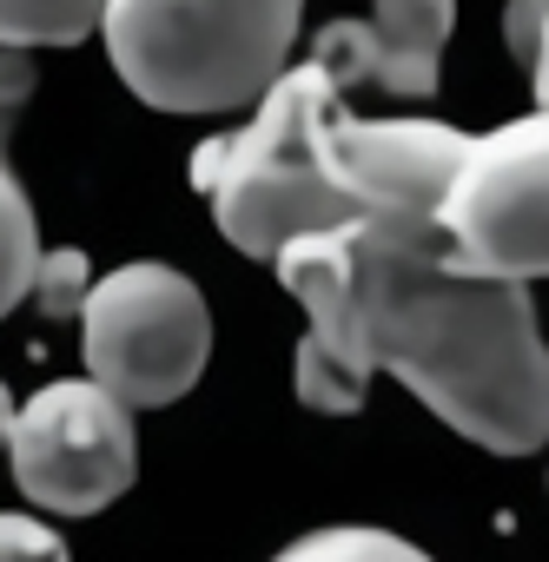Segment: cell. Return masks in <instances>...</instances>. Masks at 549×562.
<instances>
[{
  "instance_id": "cell-1",
  "label": "cell",
  "mask_w": 549,
  "mask_h": 562,
  "mask_svg": "<svg viewBox=\"0 0 549 562\" xmlns=\"http://www.w3.org/2000/svg\"><path fill=\"white\" fill-rule=\"evenodd\" d=\"M338 245L371 378L391 371L496 457L549 443V345L529 285L457 271L437 212H365L338 225Z\"/></svg>"
},
{
  "instance_id": "cell-2",
  "label": "cell",
  "mask_w": 549,
  "mask_h": 562,
  "mask_svg": "<svg viewBox=\"0 0 549 562\" xmlns=\"http://www.w3.org/2000/svg\"><path fill=\"white\" fill-rule=\"evenodd\" d=\"M338 100L345 93L325 80V67H285V80L251 106L238 133H219L192 153V186L245 258L271 265L292 238L365 218L325 159V120Z\"/></svg>"
},
{
  "instance_id": "cell-3",
  "label": "cell",
  "mask_w": 549,
  "mask_h": 562,
  "mask_svg": "<svg viewBox=\"0 0 549 562\" xmlns=\"http://www.w3.org/2000/svg\"><path fill=\"white\" fill-rule=\"evenodd\" d=\"M305 0H107L113 74L159 113L258 106L285 80Z\"/></svg>"
},
{
  "instance_id": "cell-4",
  "label": "cell",
  "mask_w": 549,
  "mask_h": 562,
  "mask_svg": "<svg viewBox=\"0 0 549 562\" xmlns=\"http://www.w3.org/2000/svg\"><path fill=\"white\" fill-rule=\"evenodd\" d=\"M437 225L450 265L470 278H549V106H529L490 133H463Z\"/></svg>"
},
{
  "instance_id": "cell-5",
  "label": "cell",
  "mask_w": 549,
  "mask_h": 562,
  "mask_svg": "<svg viewBox=\"0 0 549 562\" xmlns=\"http://www.w3.org/2000/svg\"><path fill=\"white\" fill-rule=\"evenodd\" d=\"M87 331V371L100 391H113L126 411H166L179 404L212 351V318L205 299L186 271L139 258L107 278H93V292L80 305Z\"/></svg>"
},
{
  "instance_id": "cell-6",
  "label": "cell",
  "mask_w": 549,
  "mask_h": 562,
  "mask_svg": "<svg viewBox=\"0 0 549 562\" xmlns=\"http://www.w3.org/2000/svg\"><path fill=\"white\" fill-rule=\"evenodd\" d=\"M8 463L14 483L34 509L54 516H93L113 496L133 490L139 476V437H133V411L100 391L93 378H60L41 384L8 430Z\"/></svg>"
},
{
  "instance_id": "cell-7",
  "label": "cell",
  "mask_w": 549,
  "mask_h": 562,
  "mask_svg": "<svg viewBox=\"0 0 549 562\" xmlns=\"http://www.w3.org/2000/svg\"><path fill=\"white\" fill-rule=\"evenodd\" d=\"M463 133L444 120H358L345 100L325 120V159L358 212H437Z\"/></svg>"
},
{
  "instance_id": "cell-8",
  "label": "cell",
  "mask_w": 549,
  "mask_h": 562,
  "mask_svg": "<svg viewBox=\"0 0 549 562\" xmlns=\"http://www.w3.org/2000/svg\"><path fill=\"white\" fill-rule=\"evenodd\" d=\"M279 285L305 305V345H299V397L325 417H351L365 411V391H371V364L358 351V331H351V292H345V245L338 232H312V238H292L279 258Z\"/></svg>"
},
{
  "instance_id": "cell-9",
  "label": "cell",
  "mask_w": 549,
  "mask_h": 562,
  "mask_svg": "<svg viewBox=\"0 0 549 562\" xmlns=\"http://www.w3.org/2000/svg\"><path fill=\"white\" fill-rule=\"evenodd\" d=\"M450 27H457V0H371L365 21H332L312 41V67H325L338 93L384 87V93L424 100L437 93Z\"/></svg>"
},
{
  "instance_id": "cell-10",
  "label": "cell",
  "mask_w": 549,
  "mask_h": 562,
  "mask_svg": "<svg viewBox=\"0 0 549 562\" xmlns=\"http://www.w3.org/2000/svg\"><path fill=\"white\" fill-rule=\"evenodd\" d=\"M41 225L27 205L21 172L0 159V318H8L21 299H34V271H41Z\"/></svg>"
},
{
  "instance_id": "cell-11",
  "label": "cell",
  "mask_w": 549,
  "mask_h": 562,
  "mask_svg": "<svg viewBox=\"0 0 549 562\" xmlns=\"http://www.w3.org/2000/svg\"><path fill=\"white\" fill-rule=\"evenodd\" d=\"M107 0H0V47H74L100 34Z\"/></svg>"
},
{
  "instance_id": "cell-12",
  "label": "cell",
  "mask_w": 549,
  "mask_h": 562,
  "mask_svg": "<svg viewBox=\"0 0 549 562\" xmlns=\"http://www.w3.org/2000/svg\"><path fill=\"white\" fill-rule=\"evenodd\" d=\"M271 562H430L417 542L391 536V529H365V522H338V529H312L299 542H285Z\"/></svg>"
},
{
  "instance_id": "cell-13",
  "label": "cell",
  "mask_w": 549,
  "mask_h": 562,
  "mask_svg": "<svg viewBox=\"0 0 549 562\" xmlns=\"http://www.w3.org/2000/svg\"><path fill=\"white\" fill-rule=\"evenodd\" d=\"M87 292H93V271H87V251L80 245H60V251L41 258V271H34V305H41V318H74L87 305Z\"/></svg>"
},
{
  "instance_id": "cell-14",
  "label": "cell",
  "mask_w": 549,
  "mask_h": 562,
  "mask_svg": "<svg viewBox=\"0 0 549 562\" xmlns=\"http://www.w3.org/2000/svg\"><path fill=\"white\" fill-rule=\"evenodd\" d=\"M0 562H67V542L27 509H0Z\"/></svg>"
},
{
  "instance_id": "cell-15",
  "label": "cell",
  "mask_w": 549,
  "mask_h": 562,
  "mask_svg": "<svg viewBox=\"0 0 549 562\" xmlns=\"http://www.w3.org/2000/svg\"><path fill=\"white\" fill-rule=\"evenodd\" d=\"M34 87H41V74H34V54H21V47H0V159H8V133H14L21 106L34 100Z\"/></svg>"
},
{
  "instance_id": "cell-16",
  "label": "cell",
  "mask_w": 549,
  "mask_h": 562,
  "mask_svg": "<svg viewBox=\"0 0 549 562\" xmlns=\"http://www.w3.org/2000/svg\"><path fill=\"white\" fill-rule=\"evenodd\" d=\"M542 34H549V0H509V8H503V47H509V60L523 74L536 67Z\"/></svg>"
},
{
  "instance_id": "cell-17",
  "label": "cell",
  "mask_w": 549,
  "mask_h": 562,
  "mask_svg": "<svg viewBox=\"0 0 549 562\" xmlns=\"http://www.w3.org/2000/svg\"><path fill=\"white\" fill-rule=\"evenodd\" d=\"M529 87H536V106H549V34H542V54L529 67Z\"/></svg>"
},
{
  "instance_id": "cell-18",
  "label": "cell",
  "mask_w": 549,
  "mask_h": 562,
  "mask_svg": "<svg viewBox=\"0 0 549 562\" xmlns=\"http://www.w3.org/2000/svg\"><path fill=\"white\" fill-rule=\"evenodd\" d=\"M14 411H21V404H14V391H8V384H0V450H8V430H14Z\"/></svg>"
}]
</instances>
